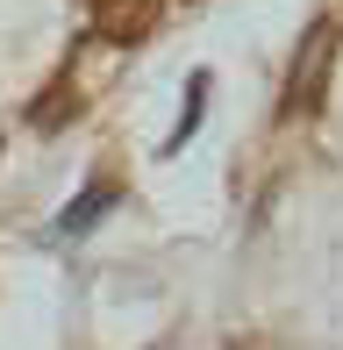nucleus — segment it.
Returning a JSON list of instances; mask_svg holds the SVG:
<instances>
[{
    "mask_svg": "<svg viewBox=\"0 0 343 350\" xmlns=\"http://www.w3.org/2000/svg\"><path fill=\"white\" fill-rule=\"evenodd\" d=\"M329 72H336V22L322 14V22H307L301 51H293V65H286V86H279V122L322 115V100H329Z\"/></svg>",
    "mask_w": 343,
    "mask_h": 350,
    "instance_id": "1",
    "label": "nucleus"
},
{
    "mask_svg": "<svg viewBox=\"0 0 343 350\" xmlns=\"http://www.w3.org/2000/svg\"><path fill=\"white\" fill-rule=\"evenodd\" d=\"M115 200H122V179H115V172H93V186H86L79 200H72L65 215H57V236H86L93 221H100L107 208H115Z\"/></svg>",
    "mask_w": 343,
    "mask_h": 350,
    "instance_id": "2",
    "label": "nucleus"
},
{
    "mask_svg": "<svg viewBox=\"0 0 343 350\" xmlns=\"http://www.w3.org/2000/svg\"><path fill=\"white\" fill-rule=\"evenodd\" d=\"M158 8L165 0H100V8H93V29L115 36V43H136L150 22H158Z\"/></svg>",
    "mask_w": 343,
    "mask_h": 350,
    "instance_id": "3",
    "label": "nucleus"
},
{
    "mask_svg": "<svg viewBox=\"0 0 343 350\" xmlns=\"http://www.w3.org/2000/svg\"><path fill=\"white\" fill-rule=\"evenodd\" d=\"M72 115H79V86H72V72H65L51 93H36V107H29V129L57 136V129H72Z\"/></svg>",
    "mask_w": 343,
    "mask_h": 350,
    "instance_id": "4",
    "label": "nucleus"
},
{
    "mask_svg": "<svg viewBox=\"0 0 343 350\" xmlns=\"http://www.w3.org/2000/svg\"><path fill=\"white\" fill-rule=\"evenodd\" d=\"M200 107H208V72H193V79H186V115H179V129H172V150H179V143L200 129Z\"/></svg>",
    "mask_w": 343,
    "mask_h": 350,
    "instance_id": "5",
    "label": "nucleus"
},
{
    "mask_svg": "<svg viewBox=\"0 0 343 350\" xmlns=\"http://www.w3.org/2000/svg\"><path fill=\"white\" fill-rule=\"evenodd\" d=\"M229 350H279V343H264V336H236Z\"/></svg>",
    "mask_w": 343,
    "mask_h": 350,
    "instance_id": "6",
    "label": "nucleus"
}]
</instances>
